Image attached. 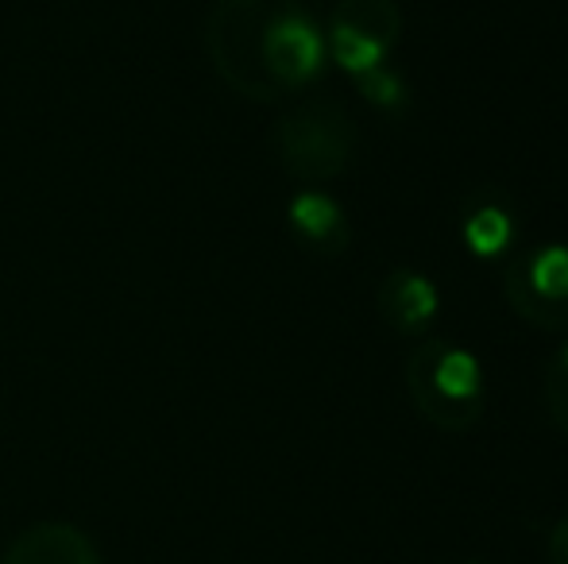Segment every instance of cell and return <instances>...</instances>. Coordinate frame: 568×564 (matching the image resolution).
Instances as JSON below:
<instances>
[{
    "instance_id": "7",
    "label": "cell",
    "mask_w": 568,
    "mask_h": 564,
    "mask_svg": "<svg viewBox=\"0 0 568 564\" xmlns=\"http://www.w3.org/2000/svg\"><path fill=\"white\" fill-rule=\"evenodd\" d=\"M291 221L306 240L325 244V240H341L344 236V217L329 194H317V189H306L291 202Z\"/></svg>"
},
{
    "instance_id": "4",
    "label": "cell",
    "mask_w": 568,
    "mask_h": 564,
    "mask_svg": "<svg viewBox=\"0 0 568 564\" xmlns=\"http://www.w3.org/2000/svg\"><path fill=\"white\" fill-rule=\"evenodd\" d=\"M4 564H101L90 534L70 522H39L12 542Z\"/></svg>"
},
{
    "instance_id": "2",
    "label": "cell",
    "mask_w": 568,
    "mask_h": 564,
    "mask_svg": "<svg viewBox=\"0 0 568 564\" xmlns=\"http://www.w3.org/2000/svg\"><path fill=\"white\" fill-rule=\"evenodd\" d=\"M356 132L348 113L329 101H310L286 113L275 129L278 163L298 182H329L348 166Z\"/></svg>"
},
{
    "instance_id": "12",
    "label": "cell",
    "mask_w": 568,
    "mask_h": 564,
    "mask_svg": "<svg viewBox=\"0 0 568 564\" xmlns=\"http://www.w3.org/2000/svg\"><path fill=\"white\" fill-rule=\"evenodd\" d=\"M546 550H549V564H568V519H561L549 530Z\"/></svg>"
},
{
    "instance_id": "5",
    "label": "cell",
    "mask_w": 568,
    "mask_h": 564,
    "mask_svg": "<svg viewBox=\"0 0 568 564\" xmlns=\"http://www.w3.org/2000/svg\"><path fill=\"white\" fill-rule=\"evenodd\" d=\"M437 286L418 271H395L387 275L379 290V309L398 332H418L437 314Z\"/></svg>"
},
{
    "instance_id": "10",
    "label": "cell",
    "mask_w": 568,
    "mask_h": 564,
    "mask_svg": "<svg viewBox=\"0 0 568 564\" xmlns=\"http://www.w3.org/2000/svg\"><path fill=\"white\" fill-rule=\"evenodd\" d=\"M356 82H359V90H364V98L372 101V105H379V109H395V105H403V98H406L403 82H398V78L390 74V70H383V66L359 74Z\"/></svg>"
},
{
    "instance_id": "3",
    "label": "cell",
    "mask_w": 568,
    "mask_h": 564,
    "mask_svg": "<svg viewBox=\"0 0 568 564\" xmlns=\"http://www.w3.org/2000/svg\"><path fill=\"white\" fill-rule=\"evenodd\" d=\"M263 62L278 93H291L298 85L314 82L325 62V35L314 28L298 0H286L267 23L263 35Z\"/></svg>"
},
{
    "instance_id": "11",
    "label": "cell",
    "mask_w": 568,
    "mask_h": 564,
    "mask_svg": "<svg viewBox=\"0 0 568 564\" xmlns=\"http://www.w3.org/2000/svg\"><path fill=\"white\" fill-rule=\"evenodd\" d=\"M546 399H549V414H554V422L568 433V371L561 368V363H557V368H549Z\"/></svg>"
},
{
    "instance_id": "6",
    "label": "cell",
    "mask_w": 568,
    "mask_h": 564,
    "mask_svg": "<svg viewBox=\"0 0 568 564\" xmlns=\"http://www.w3.org/2000/svg\"><path fill=\"white\" fill-rule=\"evenodd\" d=\"M333 23L356 31V35L375 39L387 51L403 35V16H398L395 0H341L337 12H333Z\"/></svg>"
},
{
    "instance_id": "13",
    "label": "cell",
    "mask_w": 568,
    "mask_h": 564,
    "mask_svg": "<svg viewBox=\"0 0 568 564\" xmlns=\"http://www.w3.org/2000/svg\"><path fill=\"white\" fill-rule=\"evenodd\" d=\"M561 368L568 371V348H565V360H561Z\"/></svg>"
},
{
    "instance_id": "9",
    "label": "cell",
    "mask_w": 568,
    "mask_h": 564,
    "mask_svg": "<svg viewBox=\"0 0 568 564\" xmlns=\"http://www.w3.org/2000/svg\"><path fill=\"white\" fill-rule=\"evenodd\" d=\"M329 51H333V59H337V66H344L356 78L383 66V59H387V47H379L367 35H356V31H348V28H337V23L329 28Z\"/></svg>"
},
{
    "instance_id": "1",
    "label": "cell",
    "mask_w": 568,
    "mask_h": 564,
    "mask_svg": "<svg viewBox=\"0 0 568 564\" xmlns=\"http://www.w3.org/2000/svg\"><path fill=\"white\" fill-rule=\"evenodd\" d=\"M283 4L286 0H217L205 20V51L213 59V70L229 90L247 101L283 98L263 62V35L271 16Z\"/></svg>"
},
{
    "instance_id": "8",
    "label": "cell",
    "mask_w": 568,
    "mask_h": 564,
    "mask_svg": "<svg viewBox=\"0 0 568 564\" xmlns=\"http://www.w3.org/2000/svg\"><path fill=\"white\" fill-rule=\"evenodd\" d=\"M510 236H515V225H510V213L499 209V205H484V209H476L464 221V244L476 256H499V252H507Z\"/></svg>"
}]
</instances>
